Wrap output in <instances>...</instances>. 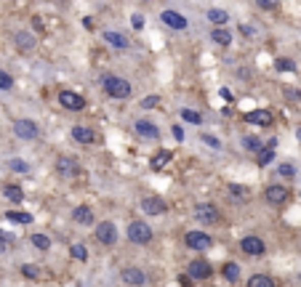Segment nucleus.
<instances>
[{
    "instance_id": "nucleus-38",
    "label": "nucleus",
    "mask_w": 301,
    "mask_h": 287,
    "mask_svg": "<svg viewBox=\"0 0 301 287\" xmlns=\"http://www.w3.org/2000/svg\"><path fill=\"white\" fill-rule=\"evenodd\" d=\"M8 167H11V170H16V173H27V170H30V165L21 162V160H11Z\"/></svg>"
},
{
    "instance_id": "nucleus-16",
    "label": "nucleus",
    "mask_w": 301,
    "mask_h": 287,
    "mask_svg": "<svg viewBox=\"0 0 301 287\" xmlns=\"http://www.w3.org/2000/svg\"><path fill=\"white\" fill-rule=\"evenodd\" d=\"M56 173L62 178H72V176H77V162L72 157H67V154H62V157L56 160Z\"/></svg>"
},
{
    "instance_id": "nucleus-15",
    "label": "nucleus",
    "mask_w": 301,
    "mask_h": 287,
    "mask_svg": "<svg viewBox=\"0 0 301 287\" xmlns=\"http://www.w3.org/2000/svg\"><path fill=\"white\" fill-rule=\"evenodd\" d=\"M14 43H16V48H19L21 53H32V51H35V45H38L35 35H32V32H24V30L14 35Z\"/></svg>"
},
{
    "instance_id": "nucleus-5",
    "label": "nucleus",
    "mask_w": 301,
    "mask_h": 287,
    "mask_svg": "<svg viewBox=\"0 0 301 287\" xmlns=\"http://www.w3.org/2000/svg\"><path fill=\"white\" fill-rule=\"evenodd\" d=\"M59 104L64 106L67 112H80L86 109V99L75 91H59Z\"/></svg>"
},
{
    "instance_id": "nucleus-42",
    "label": "nucleus",
    "mask_w": 301,
    "mask_h": 287,
    "mask_svg": "<svg viewBox=\"0 0 301 287\" xmlns=\"http://www.w3.org/2000/svg\"><path fill=\"white\" fill-rule=\"evenodd\" d=\"M285 96H288L291 101H301V93H298L296 88H285Z\"/></svg>"
},
{
    "instance_id": "nucleus-41",
    "label": "nucleus",
    "mask_w": 301,
    "mask_h": 287,
    "mask_svg": "<svg viewBox=\"0 0 301 287\" xmlns=\"http://www.w3.org/2000/svg\"><path fill=\"white\" fill-rule=\"evenodd\" d=\"M203 141L208 144V147H213V149H222V141L213 138V136H208V133H203Z\"/></svg>"
},
{
    "instance_id": "nucleus-40",
    "label": "nucleus",
    "mask_w": 301,
    "mask_h": 287,
    "mask_svg": "<svg viewBox=\"0 0 301 287\" xmlns=\"http://www.w3.org/2000/svg\"><path fill=\"white\" fill-rule=\"evenodd\" d=\"M157 104H160V99H157V96H147V99L142 101V106H144V109H155Z\"/></svg>"
},
{
    "instance_id": "nucleus-36",
    "label": "nucleus",
    "mask_w": 301,
    "mask_h": 287,
    "mask_svg": "<svg viewBox=\"0 0 301 287\" xmlns=\"http://www.w3.org/2000/svg\"><path fill=\"white\" fill-rule=\"evenodd\" d=\"M242 144H245V149H251V152H259V149L264 147V144H261L256 136H245V138H242Z\"/></svg>"
},
{
    "instance_id": "nucleus-37",
    "label": "nucleus",
    "mask_w": 301,
    "mask_h": 287,
    "mask_svg": "<svg viewBox=\"0 0 301 287\" xmlns=\"http://www.w3.org/2000/svg\"><path fill=\"white\" fill-rule=\"evenodd\" d=\"M277 173H280L283 178H293V176H296V167H293L291 162H283L280 167H277Z\"/></svg>"
},
{
    "instance_id": "nucleus-4",
    "label": "nucleus",
    "mask_w": 301,
    "mask_h": 287,
    "mask_svg": "<svg viewBox=\"0 0 301 287\" xmlns=\"http://www.w3.org/2000/svg\"><path fill=\"white\" fill-rule=\"evenodd\" d=\"M195 221H200V223H218V221H222V213H218V208L211 205V202H200V205H195Z\"/></svg>"
},
{
    "instance_id": "nucleus-44",
    "label": "nucleus",
    "mask_w": 301,
    "mask_h": 287,
    "mask_svg": "<svg viewBox=\"0 0 301 287\" xmlns=\"http://www.w3.org/2000/svg\"><path fill=\"white\" fill-rule=\"evenodd\" d=\"M240 30H242V35H248V38H256V30H253L251 24H242Z\"/></svg>"
},
{
    "instance_id": "nucleus-26",
    "label": "nucleus",
    "mask_w": 301,
    "mask_h": 287,
    "mask_svg": "<svg viewBox=\"0 0 301 287\" xmlns=\"http://www.w3.org/2000/svg\"><path fill=\"white\" fill-rule=\"evenodd\" d=\"M272 160H275V147H261V149L256 152V162H259V167L269 165Z\"/></svg>"
},
{
    "instance_id": "nucleus-3",
    "label": "nucleus",
    "mask_w": 301,
    "mask_h": 287,
    "mask_svg": "<svg viewBox=\"0 0 301 287\" xmlns=\"http://www.w3.org/2000/svg\"><path fill=\"white\" fill-rule=\"evenodd\" d=\"M184 242H187L189 250H198V253H205V250H211V247H213L211 234H205V232H187Z\"/></svg>"
},
{
    "instance_id": "nucleus-13",
    "label": "nucleus",
    "mask_w": 301,
    "mask_h": 287,
    "mask_svg": "<svg viewBox=\"0 0 301 287\" xmlns=\"http://www.w3.org/2000/svg\"><path fill=\"white\" fill-rule=\"evenodd\" d=\"M120 279L128 284V287H144L147 284V274L142 271V269H123V274H120Z\"/></svg>"
},
{
    "instance_id": "nucleus-23",
    "label": "nucleus",
    "mask_w": 301,
    "mask_h": 287,
    "mask_svg": "<svg viewBox=\"0 0 301 287\" xmlns=\"http://www.w3.org/2000/svg\"><path fill=\"white\" fill-rule=\"evenodd\" d=\"M171 160H173V152H168V149H160V152L155 154V157L149 160V167H152V170H163V167H166Z\"/></svg>"
},
{
    "instance_id": "nucleus-29",
    "label": "nucleus",
    "mask_w": 301,
    "mask_h": 287,
    "mask_svg": "<svg viewBox=\"0 0 301 287\" xmlns=\"http://www.w3.org/2000/svg\"><path fill=\"white\" fill-rule=\"evenodd\" d=\"M30 242L38 247V250H48L51 247V237L48 234H43V232H38V234H32L30 237Z\"/></svg>"
},
{
    "instance_id": "nucleus-2",
    "label": "nucleus",
    "mask_w": 301,
    "mask_h": 287,
    "mask_svg": "<svg viewBox=\"0 0 301 287\" xmlns=\"http://www.w3.org/2000/svg\"><path fill=\"white\" fill-rule=\"evenodd\" d=\"M128 239L133 245H149L152 242V229L144 221H133V223H128Z\"/></svg>"
},
{
    "instance_id": "nucleus-39",
    "label": "nucleus",
    "mask_w": 301,
    "mask_h": 287,
    "mask_svg": "<svg viewBox=\"0 0 301 287\" xmlns=\"http://www.w3.org/2000/svg\"><path fill=\"white\" fill-rule=\"evenodd\" d=\"M256 6L261 11H275L277 6H280V0H256Z\"/></svg>"
},
{
    "instance_id": "nucleus-9",
    "label": "nucleus",
    "mask_w": 301,
    "mask_h": 287,
    "mask_svg": "<svg viewBox=\"0 0 301 287\" xmlns=\"http://www.w3.org/2000/svg\"><path fill=\"white\" fill-rule=\"evenodd\" d=\"M14 133H16V138H21V141H32V138H38V125L32 123V120H16L14 123Z\"/></svg>"
},
{
    "instance_id": "nucleus-46",
    "label": "nucleus",
    "mask_w": 301,
    "mask_h": 287,
    "mask_svg": "<svg viewBox=\"0 0 301 287\" xmlns=\"http://www.w3.org/2000/svg\"><path fill=\"white\" fill-rule=\"evenodd\" d=\"M179 282H181L184 287H192V279H189V274H181V277H179Z\"/></svg>"
},
{
    "instance_id": "nucleus-51",
    "label": "nucleus",
    "mask_w": 301,
    "mask_h": 287,
    "mask_svg": "<svg viewBox=\"0 0 301 287\" xmlns=\"http://www.w3.org/2000/svg\"><path fill=\"white\" fill-rule=\"evenodd\" d=\"M56 3H64V0H56Z\"/></svg>"
},
{
    "instance_id": "nucleus-7",
    "label": "nucleus",
    "mask_w": 301,
    "mask_h": 287,
    "mask_svg": "<svg viewBox=\"0 0 301 287\" xmlns=\"http://www.w3.org/2000/svg\"><path fill=\"white\" fill-rule=\"evenodd\" d=\"M187 274H189L192 282H203V279H208L213 274V266L208 261H192L187 266Z\"/></svg>"
},
{
    "instance_id": "nucleus-34",
    "label": "nucleus",
    "mask_w": 301,
    "mask_h": 287,
    "mask_svg": "<svg viewBox=\"0 0 301 287\" xmlns=\"http://www.w3.org/2000/svg\"><path fill=\"white\" fill-rule=\"evenodd\" d=\"M229 194H235L237 199L245 202V199H248V189H245V186H237V184H229Z\"/></svg>"
},
{
    "instance_id": "nucleus-47",
    "label": "nucleus",
    "mask_w": 301,
    "mask_h": 287,
    "mask_svg": "<svg viewBox=\"0 0 301 287\" xmlns=\"http://www.w3.org/2000/svg\"><path fill=\"white\" fill-rule=\"evenodd\" d=\"M222 96H224L227 101H232V99H235V96H232V91H229V88H222Z\"/></svg>"
},
{
    "instance_id": "nucleus-20",
    "label": "nucleus",
    "mask_w": 301,
    "mask_h": 287,
    "mask_svg": "<svg viewBox=\"0 0 301 287\" xmlns=\"http://www.w3.org/2000/svg\"><path fill=\"white\" fill-rule=\"evenodd\" d=\"M104 43H107L110 48H115V51H125V48H128V40L123 38L120 32H104Z\"/></svg>"
},
{
    "instance_id": "nucleus-14",
    "label": "nucleus",
    "mask_w": 301,
    "mask_h": 287,
    "mask_svg": "<svg viewBox=\"0 0 301 287\" xmlns=\"http://www.w3.org/2000/svg\"><path fill=\"white\" fill-rule=\"evenodd\" d=\"M133 133H139L142 138H157L160 136V130H157V125L152 123V120H136L133 123Z\"/></svg>"
},
{
    "instance_id": "nucleus-50",
    "label": "nucleus",
    "mask_w": 301,
    "mask_h": 287,
    "mask_svg": "<svg viewBox=\"0 0 301 287\" xmlns=\"http://www.w3.org/2000/svg\"><path fill=\"white\" fill-rule=\"evenodd\" d=\"M296 138H298V141H301V128H298V130H296Z\"/></svg>"
},
{
    "instance_id": "nucleus-48",
    "label": "nucleus",
    "mask_w": 301,
    "mask_h": 287,
    "mask_svg": "<svg viewBox=\"0 0 301 287\" xmlns=\"http://www.w3.org/2000/svg\"><path fill=\"white\" fill-rule=\"evenodd\" d=\"M8 250V242H6V237H0V253H6Z\"/></svg>"
},
{
    "instance_id": "nucleus-6",
    "label": "nucleus",
    "mask_w": 301,
    "mask_h": 287,
    "mask_svg": "<svg viewBox=\"0 0 301 287\" xmlns=\"http://www.w3.org/2000/svg\"><path fill=\"white\" fill-rule=\"evenodd\" d=\"M242 120H245L248 125H259V128H269L275 123V114L269 109H253V112H245L242 114Z\"/></svg>"
},
{
    "instance_id": "nucleus-11",
    "label": "nucleus",
    "mask_w": 301,
    "mask_h": 287,
    "mask_svg": "<svg viewBox=\"0 0 301 287\" xmlns=\"http://www.w3.org/2000/svg\"><path fill=\"white\" fill-rule=\"evenodd\" d=\"M160 19H163L166 27L176 30V32H181V30H187V27H189V21L184 19V16L179 14V11H163V14H160Z\"/></svg>"
},
{
    "instance_id": "nucleus-10",
    "label": "nucleus",
    "mask_w": 301,
    "mask_h": 287,
    "mask_svg": "<svg viewBox=\"0 0 301 287\" xmlns=\"http://www.w3.org/2000/svg\"><path fill=\"white\" fill-rule=\"evenodd\" d=\"M96 239L101 245H115L118 242V229H115V223H110V221H104V223H99L96 226Z\"/></svg>"
},
{
    "instance_id": "nucleus-22",
    "label": "nucleus",
    "mask_w": 301,
    "mask_h": 287,
    "mask_svg": "<svg viewBox=\"0 0 301 287\" xmlns=\"http://www.w3.org/2000/svg\"><path fill=\"white\" fill-rule=\"evenodd\" d=\"M3 197H6L8 202H14V205H19V202L24 199V189H21L19 184H6V186H3Z\"/></svg>"
},
{
    "instance_id": "nucleus-28",
    "label": "nucleus",
    "mask_w": 301,
    "mask_h": 287,
    "mask_svg": "<svg viewBox=\"0 0 301 287\" xmlns=\"http://www.w3.org/2000/svg\"><path fill=\"white\" fill-rule=\"evenodd\" d=\"M6 218L14 221V223H32V215H30L27 210H8Z\"/></svg>"
},
{
    "instance_id": "nucleus-49",
    "label": "nucleus",
    "mask_w": 301,
    "mask_h": 287,
    "mask_svg": "<svg viewBox=\"0 0 301 287\" xmlns=\"http://www.w3.org/2000/svg\"><path fill=\"white\" fill-rule=\"evenodd\" d=\"M83 27H86V30H94V21H91V19L86 16V19H83Z\"/></svg>"
},
{
    "instance_id": "nucleus-21",
    "label": "nucleus",
    "mask_w": 301,
    "mask_h": 287,
    "mask_svg": "<svg viewBox=\"0 0 301 287\" xmlns=\"http://www.w3.org/2000/svg\"><path fill=\"white\" fill-rule=\"evenodd\" d=\"M211 40L216 45H222V48H229V45H232V32L224 30V27H213L211 30Z\"/></svg>"
},
{
    "instance_id": "nucleus-27",
    "label": "nucleus",
    "mask_w": 301,
    "mask_h": 287,
    "mask_svg": "<svg viewBox=\"0 0 301 287\" xmlns=\"http://www.w3.org/2000/svg\"><path fill=\"white\" fill-rule=\"evenodd\" d=\"M248 287H275V279L267 277V274H253L248 279Z\"/></svg>"
},
{
    "instance_id": "nucleus-25",
    "label": "nucleus",
    "mask_w": 301,
    "mask_h": 287,
    "mask_svg": "<svg viewBox=\"0 0 301 287\" xmlns=\"http://www.w3.org/2000/svg\"><path fill=\"white\" fill-rule=\"evenodd\" d=\"M222 274H224L227 282H237V277H240V266H237L235 261H227L224 269H222Z\"/></svg>"
},
{
    "instance_id": "nucleus-31",
    "label": "nucleus",
    "mask_w": 301,
    "mask_h": 287,
    "mask_svg": "<svg viewBox=\"0 0 301 287\" xmlns=\"http://www.w3.org/2000/svg\"><path fill=\"white\" fill-rule=\"evenodd\" d=\"M181 117L187 120V123H192V125H200L203 123V114L195 112V109H181Z\"/></svg>"
},
{
    "instance_id": "nucleus-33",
    "label": "nucleus",
    "mask_w": 301,
    "mask_h": 287,
    "mask_svg": "<svg viewBox=\"0 0 301 287\" xmlns=\"http://www.w3.org/2000/svg\"><path fill=\"white\" fill-rule=\"evenodd\" d=\"M69 253H72L75 261H88V250L83 245H72V247H69Z\"/></svg>"
},
{
    "instance_id": "nucleus-19",
    "label": "nucleus",
    "mask_w": 301,
    "mask_h": 287,
    "mask_svg": "<svg viewBox=\"0 0 301 287\" xmlns=\"http://www.w3.org/2000/svg\"><path fill=\"white\" fill-rule=\"evenodd\" d=\"M72 221L80 223V226H91L94 223V210H91L88 205H80V208L72 210Z\"/></svg>"
},
{
    "instance_id": "nucleus-35",
    "label": "nucleus",
    "mask_w": 301,
    "mask_h": 287,
    "mask_svg": "<svg viewBox=\"0 0 301 287\" xmlns=\"http://www.w3.org/2000/svg\"><path fill=\"white\" fill-rule=\"evenodd\" d=\"M21 274H24L27 279H38L40 277V269L32 266V263H24V266H21Z\"/></svg>"
},
{
    "instance_id": "nucleus-12",
    "label": "nucleus",
    "mask_w": 301,
    "mask_h": 287,
    "mask_svg": "<svg viewBox=\"0 0 301 287\" xmlns=\"http://www.w3.org/2000/svg\"><path fill=\"white\" fill-rule=\"evenodd\" d=\"M264 197H267L269 205H283V202L291 197V191H288V186H280V184H272L267 186V191H264Z\"/></svg>"
},
{
    "instance_id": "nucleus-18",
    "label": "nucleus",
    "mask_w": 301,
    "mask_h": 287,
    "mask_svg": "<svg viewBox=\"0 0 301 287\" xmlns=\"http://www.w3.org/2000/svg\"><path fill=\"white\" fill-rule=\"evenodd\" d=\"M72 138L77 144H86V147H88V144H96V133L91 128H86V125H75L72 128Z\"/></svg>"
},
{
    "instance_id": "nucleus-17",
    "label": "nucleus",
    "mask_w": 301,
    "mask_h": 287,
    "mask_svg": "<svg viewBox=\"0 0 301 287\" xmlns=\"http://www.w3.org/2000/svg\"><path fill=\"white\" fill-rule=\"evenodd\" d=\"M142 210L147 213V215H163L166 210H168V205L160 197H144L142 199Z\"/></svg>"
},
{
    "instance_id": "nucleus-24",
    "label": "nucleus",
    "mask_w": 301,
    "mask_h": 287,
    "mask_svg": "<svg viewBox=\"0 0 301 287\" xmlns=\"http://www.w3.org/2000/svg\"><path fill=\"white\" fill-rule=\"evenodd\" d=\"M208 21L216 24V27H222V24L229 21V14H227V11H222V8H211V11H208Z\"/></svg>"
},
{
    "instance_id": "nucleus-32",
    "label": "nucleus",
    "mask_w": 301,
    "mask_h": 287,
    "mask_svg": "<svg viewBox=\"0 0 301 287\" xmlns=\"http://www.w3.org/2000/svg\"><path fill=\"white\" fill-rule=\"evenodd\" d=\"M11 88H14V77L6 69H0V91H11Z\"/></svg>"
},
{
    "instance_id": "nucleus-30",
    "label": "nucleus",
    "mask_w": 301,
    "mask_h": 287,
    "mask_svg": "<svg viewBox=\"0 0 301 287\" xmlns=\"http://www.w3.org/2000/svg\"><path fill=\"white\" fill-rule=\"evenodd\" d=\"M275 69L277 72H296V62H293V59H277Z\"/></svg>"
},
{
    "instance_id": "nucleus-45",
    "label": "nucleus",
    "mask_w": 301,
    "mask_h": 287,
    "mask_svg": "<svg viewBox=\"0 0 301 287\" xmlns=\"http://www.w3.org/2000/svg\"><path fill=\"white\" fill-rule=\"evenodd\" d=\"M173 136H176V141H184V130L179 125H173Z\"/></svg>"
},
{
    "instance_id": "nucleus-8",
    "label": "nucleus",
    "mask_w": 301,
    "mask_h": 287,
    "mask_svg": "<svg viewBox=\"0 0 301 287\" xmlns=\"http://www.w3.org/2000/svg\"><path fill=\"white\" fill-rule=\"evenodd\" d=\"M240 250L245 255H261L264 250H267V245H264V239L256 237V234H248V237H242L240 239Z\"/></svg>"
},
{
    "instance_id": "nucleus-43",
    "label": "nucleus",
    "mask_w": 301,
    "mask_h": 287,
    "mask_svg": "<svg viewBox=\"0 0 301 287\" xmlns=\"http://www.w3.org/2000/svg\"><path fill=\"white\" fill-rule=\"evenodd\" d=\"M133 30H144V16L142 14H133Z\"/></svg>"
},
{
    "instance_id": "nucleus-1",
    "label": "nucleus",
    "mask_w": 301,
    "mask_h": 287,
    "mask_svg": "<svg viewBox=\"0 0 301 287\" xmlns=\"http://www.w3.org/2000/svg\"><path fill=\"white\" fill-rule=\"evenodd\" d=\"M104 93H107L110 99H128V96L133 93V88H131L128 80L110 75V77H104Z\"/></svg>"
}]
</instances>
